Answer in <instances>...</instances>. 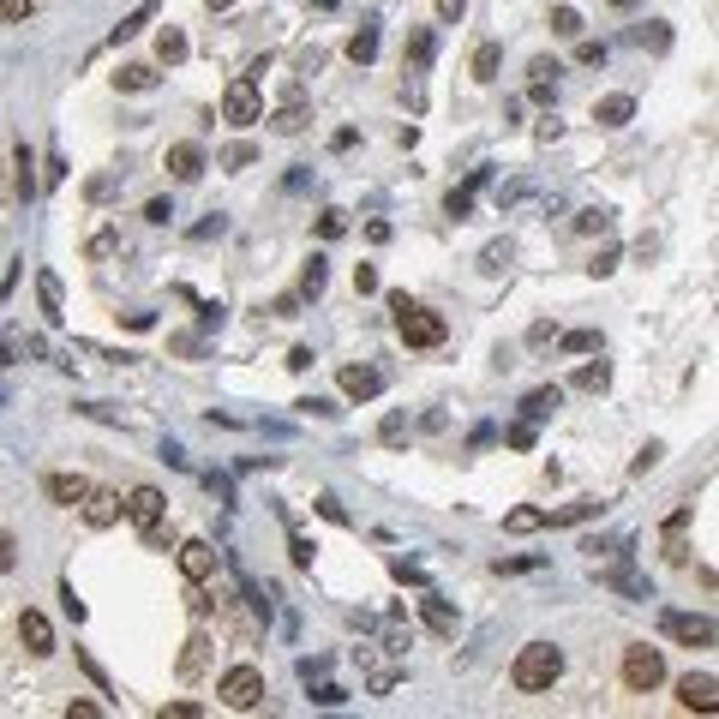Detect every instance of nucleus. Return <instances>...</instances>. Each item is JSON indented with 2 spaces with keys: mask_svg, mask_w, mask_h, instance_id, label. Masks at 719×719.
Returning <instances> with one entry per match:
<instances>
[{
  "mask_svg": "<svg viewBox=\"0 0 719 719\" xmlns=\"http://www.w3.org/2000/svg\"><path fill=\"white\" fill-rule=\"evenodd\" d=\"M318 234H324V240L348 234V216H342V210H324V216H318Z\"/></svg>",
  "mask_w": 719,
  "mask_h": 719,
  "instance_id": "ea45409f",
  "label": "nucleus"
},
{
  "mask_svg": "<svg viewBox=\"0 0 719 719\" xmlns=\"http://www.w3.org/2000/svg\"><path fill=\"white\" fill-rule=\"evenodd\" d=\"M300 306H306L300 294H282V300H276V312H282V318H300Z\"/></svg>",
  "mask_w": 719,
  "mask_h": 719,
  "instance_id": "5fc2aeb1",
  "label": "nucleus"
},
{
  "mask_svg": "<svg viewBox=\"0 0 719 719\" xmlns=\"http://www.w3.org/2000/svg\"><path fill=\"white\" fill-rule=\"evenodd\" d=\"M168 174H174V180H198V174H204V150H198V144H174V150H168Z\"/></svg>",
  "mask_w": 719,
  "mask_h": 719,
  "instance_id": "dca6fc26",
  "label": "nucleus"
},
{
  "mask_svg": "<svg viewBox=\"0 0 719 719\" xmlns=\"http://www.w3.org/2000/svg\"><path fill=\"white\" fill-rule=\"evenodd\" d=\"M222 120H228V126H252V120H264V96H258L252 78H234V84L222 90Z\"/></svg>",
  "mask_w": 719,
  "mask_h": 719,
  "instance_id": "39448f33",
  "label": "nucleus"
},
{
  "mask_svg": "<svg viewBox=\"0 0 719 719\" xmlns=\"http://www.w3.org/2000/svg\"><path fill=\"white\" fill-rule=\"evenodd\" d=\"M630 42H642V48H672V30H666V24H636Z\"/></svg>",
  "mask_w": 719,
  "mask_h": 719,
  "instance_id": "c85d7f7f",
  "label": "nucleus"
},
{
  "mask_svg": "<svg viewBox=\"0 0 719 719\" xmlns=\"http://www.w3.org/2000/svg\"><path fill=\"white\" fill-rule=\"evenodd\" d=\"M666 684V654L660 648H624V690L654 696Z\"/></svg>",
  "mask_w": 719,
  "mask_h": 719,
  "instance_id": "20e7f679",
  "label": "nucleus"
},
{
  "mask_svg": "<svg viewBox=\"0 0 719 719\" xmlns=\"http://www.w3.org/2000/svg\"><path fill=\"white\" fill-rule=\"evenodd\" d=\"M306 120H312V108L294 96V102H282L276 114H270V132H282V138H294V132H306Z\"/></svg>",
  "mask_w": 719,
  "mask_h": 719,
  "instance_id": "2eb2a0df",
  "label": "nucleus"
},
{
  "mask_svg": "<svg viewBox=\"0 0 719 719\" xmlns=\"http://www.w3.org/2000/svg\"><path fill=\"white\" fill-rule=\"evenodd\" d=\"M558 408H564V390H558V384H540V390L522 396V420H552Z\"/></svg>",
  "mask_w": 719,
  "mask_h": 719,
  "instance_id": "ddd939ff",
  "label": "nucleus"
},
{
  "mask_svg": "<svg viewBox=\"0 0 719 719\" xmlns=\"http://www.w3.org/2000/svg\"><path fill=\"white\" fill-rule=\"evenodd\" d=\"M96 714H102L96 702H72V708H66V719H96Z\"/></svg>",
  "mask_w": 719,
  "mask_h": 719,
  "instance_id": "bf43d9fd",
  "label": "nucleus"
},
{
  "mask_svg": "<svg viewBox=\"0 0 719 719\" xmlns=\"http://www.w3.org/2000/svg\"><path fill=\"white\" fill-rule=\"evenodd\" d=\"M114 246H120V240H114V234H96V240H90V258H108V252H114Z\"/></svg>",
  "mask_w": 719,
  "mask_h": 719,
  "instance_id": "864d4df0",
  "label": "nucleus"
},
{
  "mask_svg": "<svg viewBox=\"0 0 719 719\" xmlns=\"http://www.w3.org/2000/svg\"><path fill=\"white\" fill-rule=\"evenodd\" d=\"M588 516H600V504H594V498H582V504H570V510L546 516V522H552V528H576V522H588Z\"/></svg>",
  "mask_w": 719,
  "mask_h": 719,
  "instance_id": "bb28decb",
  "label": "nucleus"
},
{
  "mask_svg": "<svg viewBox=\"0 0 719 719\" xmlns=\"http://www.w3.org/2000/svg\"><path fill=\"white\" fill-rule=\"evenodd\" d=\"M18 564V546H12V534H0V570H12Z\"/></svg>",
  "mask_w": 719,
  "mask_h": 719,
  "instance_id": "13d9d810",
  "label": "nucleus"
},
{
  "mask_svg": "<svg viewBox=\"0 0 719 719\" xmlns=\"http://www.w3.org/2000/svg\"><path fill=\"white\" fill-rule=\"evenodd\" d=\"M18 642H24V654L48 660V654H54V630H48V618H42V612H24V618H18Z\"/></svg>",
  "mask_w": 719,
  "mask_h": 719,
  "instance_id": "9d476101",
  "label": "nucleus"
},
{
  "mask_svg": "<svg viewBox=\"0 0 719 719\" xmlns=\"http://www.w3.org/2000/svg\"><path fill=\"white\" fill-rule=\"evenodd\" d=\"M204 648H210L204 636H192V642H186V654H180V678H186V684H192V678L204 672Z\"/></svg>",
  "mask_w": 719,
  "mask_h": 719,
  "instance_id": "cd10ccee",
  "label": "nucleus"
},
{
  "mask_svg": "<svg viewBox=\"0 0 719 719\" xmlns=\"http://www.w3.org/2000/svg\"><path fill=\"white\" fill-rule=\"evenodd\" d=\"M660 630H666L672 642H690V648H708V642H714V618H696V612H666Z\"/></svg>",
  "mask_w": 719,
  "mask_h": 719,
  "instance_id": "423d86ee",
  "label": "nucleus"
},
{
  "mask_svg": "<svg viewBox=\"0 0 719 719\" xmlns=\"http://www.w3.org/2000/svg\"><path fill=\"white\" fill-rule=\"evenodd\" d=\"M678 702L690 708V714H714L719 708V684L708 672H690V678H678Z\"/></svg>",
  "mask_w": 719,
  "mask_h": 719,
  "instance_id": "6e6552de",
  "label": "nucleus"
},
{
  "mask_svg": "<svg viewBox=\"0 0 719 719\" xmlns=\"http://www.w3.org/2000/svg\"><path fill=\"white\" fill-rule=\"evenodd\" d=\"M78 510H84L90 528H114V522H120V498H114V492H96V486H90V498H84Z\"/></svg>",
  "mask_w": 719,
  "mask_h": 719,
  "instance_id": "4468645a",
  "label": "nucleus"
},
{
  "mask_svg": "<svg viewBox=\"0 0 719 719\" xmlns=\"http://www.w3.org/2000/svg\"><path fill=\"white\" fill-rule=\"evenodd\" d=\"M336 384H342V396H354V402H372V396L384 390V378H378L372 366H342Z\"/></svg>",
  "mask_w": 719,
  "mask_h": 719,
  "instance_id": "9b49d317",
  "label": "nucleus"
},
{
  "mask_svg": "<svg viewBox=\"0 0 719 719\" xmlns=\"http://www.w3.org/2000/svg\"><path fill=\"white\" fill-rule=\"evenodd\" d=\"M594 276H612L618 270V246H606V252H594V264H588Z\"/></svg>",
  "mask_w": 719,
  "mask_h": 719,
  "instance_id": "49530a36",
  "label": "nucleus"
},
{
  "mask_svg": "<svg viewBox=\"0 0 719 719\" xmlns=\"http://www.w3.org/2000/svg\"><path fill=\"white\" fill-rule=\"evenodd\" d=\"M198 714H204L198 702H168V708H162V719H198Z\"/></svg>",
  "mask_w": 719,
  "mask_h": 719,
  "instance_id": "8fccbe9b",
  "label": "nucleus"
},
{
  "mask_svg": "<svg viewBox=\"0 0 719 719\" xmlns=\"http://www.w3.org/2000/svg\"><path fill=\"white\" fill-rule=\"evenodd\" d=\"M144 546H150V552H162V546H168V528H162V522H156V528H144Z\"/></svg>",
  "mask_w": 719,
  "mask_h": 719,
  "instance_id": "6e6d98bb",
  "label": "nucleus"
},
{
  "mask_svg": "<svg viewBox=\"0 0 719 719\" xmlns=\"http://www.w3.org/2000/svg\"><path fill=\"white\" fill-rule=\"evenodd\" d=\"M576 228H582V234H606V228H612V210H600V204H594V210H582V216H576Z\"/></svg>",
  "mask_w": 719,
  "mask_h": 719,
  "instance_id": "c9c22d12",
  "label": "nucleus"
},
{
  "mask_svg": "<svg viewBox=\"0 0 719 719\" xmlns=\"http://www.w3.org/2000/svg\"><path fill=\"white\" fill-rule=\"evenodd\" d=\"M222 6H234V0H210V12H222Z\"/></svg>",
  "mask_w": 719,
  "mask_h": 719,
  "instance_id": "052dcab7",
  "label": "nucleus"
},
{
  "mask_svg": "<svg viewBox=\"0 0 719 719\" xmlns=\"http://www.w3.org/2000/svg\"><path fill=\"white\" fill-rule=\"evenodd\" d=\"M552 36H582V12H576V6H558V12H552Z\"/></svg>",
  "mask_w": 719,
  "mask_h": 719,
  "instance_id": "2f4dec72",
  "label": "nucleus"
},
{
  "mask_svg": "<svg viewBox=\"0 0 719 719\" xmlns=\"http://www.w3.org/2000/svg\"><path fill=\"white\" fill-rule=\"evenodd\" d=\"M288 552H294V564H300V570H312V552H318V546H312L306 534H294V540H288Z\"/></svg>",
  "mask_w": 719,
  "mask_h": 719,
  "instance_id": "c03bdc74",
  "label": "nucleus"
},
{
  "mask_svg": "<svg viewBox=\"0 0 719 719\" xmlns=\"http://www.w3.org/2000/svg\"><path fill=\"white\" fill-rule=\"evenodd\" d=\"M42 492H48L54 504H66V510H72V504H84V498H90V480H84V474H48V480H42Z\"/></svg>",
  "mask_w": 719,
  "mask_h": 719,
  "instance_id": "f8f14e48",
  "label": "nucleus"
},
{
  "mask_svg": "<svg viewBox=\"0 0 719 719\" xmlns=\"http://www.w3.org/2000/svg\"><path fill=\"white\" fill-rule=\"evenodd\" d=\"M36 294H42V312L60 324V318H66V312H60V306H66V294H60V276H54V270H42V276H36Z\"/></svg>",
  "mask_w": 719,
  "mask_h": 719,
  "instance_id": "aec40b11",
  "label": "nucleus"
},
{
  "mask_svg": "<svg viewBox=\"0 0 719 719\" xmlns=\"http://www.w3.org/2000/svg\"><path fill=\"white\" fill-rule=\"evenodd\" d=\"M318 516H324V522H348V510H342L336 498H318Z\"/></svg>",
  "mask_w": 719,
  "mask_h": 719,
  "instance_id": "603ef678",
  "label": "nucleus"
},
{
  "mask_svg": "<svg viewBox=\"0 0 719 719\" xmlns=\"http://www.w3.org/2000/svg\"><path fill=\"white\" fill-rule=\"evenodd\" d=\"M30 6H36V0H0V18H6V24H24Z\"/></svg>",
  "mask_w": 719,
  "mask_h": 719,
  "instance_id": "a18cd8bd",
  "label": "nucleus"
},
{
  "mask_svg": "<svg viewBox=\"0 0 719 719\" xmlns=\"http://www.w3.org/2000/svg\"><path fill=\"white\" fill-rule=\"evenodd\" d=\"M354 294H378V270L372 264H354Z\"/></svg>",
  "mask_w": 719,
  "mask_h": 719,
  "instance_id": "37998d69",
  "label": "nucleus"
},
{
  "mask_svg": "<svg viewBox=\"0 0 719 719\" xmlns=\"http://www.w3.org/2000/svg\"><path fill=\"white\" fill-rule=\"evenodd\" d=\"M252 156H258V150H252V144H228V150H222V168H246V162H252Z\"/></svg>",
  "mask_w": 719,
  "mask_h": 719,
  "instance_id": "79ce46f5",
  "label": "nucleus"
},
{
  "mask_svg": "<svg viewBox=\"0 0 719 719\" xmlns=\"http://www.w3.org/2000/svg\"><path fill=\"white\" fill-rule=\"evenodd\" d=\"M438 18H444V24H462V0H438Z\"/></svg>",
  "mask_w": 719,
  "mask_h": 719,
  "instance_id": "4d7b16f0",
  "label": "nucleus"
},
{
  "mask_svg": "<svg viewBox=\"0 0 719 719\" xmlns=\"http://www.w3.org/2000/svg\"><path fill=\"white\" fill-rule=\"evenodd\" d=\"M324 282H330V270H324V258L312 252V258H306V270H300V300H318V294H324Z\"/></svg>",
  "mask_w": 719,
  "mask_h": 719,
  "instance_id": "4be33fe9",
  "label": "nucleus"
},
{
  "mask_svg": "<svg viewBox=\"0 0 719 719\" xmlns=\"http://www.w3.org/2000/svg\"><path fill=\"white\" fill-rule=\"evenodd\" d=\"M168 216H174V204H168V198H150V204H144V222H168Z\"/></svg>",
  "mask_w": 719,
  "mask_h": 719,
  "instance_id": "09e8293b",
  "label": "nucleus"
},
{
  "mask_svg": "<svg viewBox=\"0 0 719 719\" xmlns=\"http://www.w3.org/2000/svg\"><path fill=\"white\" fill-rule=\"evenodd\" d=\"M216 696H222V708L252 714V708L264 702V672H258V666H228L222 684H216Z\"/></svg>",
  "mask_w": 719,
  "mask_h": 719,
  "instance_id": "7ed1b4c3",
  "label": "nucleus"
},
{
  "mask_svg": "<svg viewBox=\"0 0 719 719\" xmlns=\"http://www.w3.org/2000/svg\"><path fill=\"white\" fill-rule=\"evenodd\" d=\"M558 348H564V354H594V348H600V330H570Z\"/></svg>",
  "mask_w": 719,
  "mask_h": 719,
  "instance_id": "473e14b6",
  "label": "nucleus"
},
{
  "mask_svg": "<svg viewBox=\"0 0 719 719\" xmlns=\"http://www.w3.org/2000/svg\"><path fill=\"white\" fill-rule=\"evenodd\" d=\"M162 510H168V498H162L156 486H132V492H126V504H120V516H132L138 528H156V522H162Z\"/></svg>",
  "mask_w": 719,
  "mask_h": 719,
  "instance_id": "0eeeda50",
  "label": "nucleus"
},
{
  "mask_svg": "<svg viewBox=\"0 0 719 719\" xmlns=\"http://www.w3.org/2000/svg\"><path fill=\"white\" fill-rule=\"evenodd\" d=\"M540 528H546V510H528V504H522V510L504 516V534H540Z\"/></svg>",
  "mask_w": 719,
  "mask_h": 719,
  "instance_id": "393cba45",
  "label": "nucleus"
},
{
  "mask_svg": "<svg viewBox=\"0 0 719 719\" xmlns=\"http://www.w3.org/2000/svg\"><path fill=\"white\" fill-rule=\"evenodd\" d=\"M612 6H636V0H612Z\"/></svg>",
  "mask_w": 719,
  "mask_h": 719,
  "instance_id": "680f3d73",
  "label": "nucleus"
},
{
  "mask_svg": "<svg viewBox=\"0 0 719 719\" xmlns=\"http://www.w3.org/2000/svg\"><path fill=\"white\" fill-rule=\"evenodd\" d=\"M18 198H24V204L36 198V174H30V150H24V144H18Z\"/></svg>",
  "mask_w": 719,
  "mask_h": 719,
  "instance_id": "f704fd0d",
  "label": "nucleus"
},
{
  "mask_svg": "<svg viewBox=\"0 0 719 719\" xmlns=\"http://www.w3.org/2000/svg\"><path fill=\"white\" fill-rule=\"evenodd\" d=\"M36 6H42V0H36Z\"/></svg>",
  "mask_w": 719,
  "mask_h": 719,
  "instance_id": "e2e57ef3",
  "label": "nucleus"
},
{
  "mask_svg": "<svg viewBox=\"0 0 719 719\" xmlns=\"http://www.w3.org/2000/svg\"><path fill=\"white\" fill-rule=\"evenodd\" d=\"M390 312H396V336H402L408 348H444V336H450V324H444L438 312H426V306H414L408 294H390Z\"/></svg>",
  "mask_w": 719,
  "mask_h": 719,
  "instance_id": "f03ea898",
  "label": "nucleus"
},
{
  "mask_svg": "<svg viewBox=\"0 0 719 719\" xmlns=\"http://www.w3.org/2000/svg\"><path fill=\"white\" fill-rule=\"evenodd\" d=\"M498 66H504V48H498V42H480V48H474V78H480V84H492V78H498Z\"/></svg>",
  "mask_w": 719,
  "mask_h": 719,
  "instance_id": "412c9836",
  "label": "nucleus"
},
{
  "mask_svg": "<svg viewBox=\"0 0 719 719\" xmlns=\"http://www.w3.org/2000/svg\"><path fill=\"white\" fill-rule=\"evenodd\" d=\"M174 558H180V576H186V582H210V576H216V546H210V540H186Z\"/></svg>",
  "mask_w": 719,
  "mask_h": 719,
  "instance_id": "1a4fd4ad",
  "label": "nucleus"
},
{
  "mask_svg": "<svg viewBox=\"0 0 719 719\" xmlns=\"http://www.w3.org/2000/svg\"><path fill=\"white\" fill-rule=\"evenodd\" d=\"M156 54H162L168 66H180V60H186V36H180V30H162V36H156Z\"/></svg>",
  "mask_w": 719,
  "mask_h": 719,
  "instance_id": "c756f323",
  "label": "nucleus"
},
{
  "mask_svg": "<svg viewBox=\"0 0 719 719\" xmlns=\"http://www.w3.org/2000/svg\"><path fill=\"white\" fill-rule=\"evenodd\" d=\"M150 18H156V0H144V6H138V12H132V18H126L120 30H114V42H126V36H138V30H144Z\"/></svg>",
  "mask_w": 719,
  "mask_h": 719,
  "instance_id": "7c9ffc66",
  "label": "nucleus"
},
{
  "mask_svg": "<svg viewBox=\"0 0 719 719\" xmlns=\"http://www.w3.org/2000/svg\"><path fill=\"white\" fill-rule=\"evenodd\" d=\"M348 60H354V66H372V60H378V24H360V30L348 36Z\"/></svg>",
  "mask_w": 719,
  "mask_h": 719,
  "instance_id": "a211bd4d",
  "label": "nucleus"
},
{
  "mask_svg": "<svg viewBox=\"0 0 719 719\" xmlns=\"http://www.w3.org/2000/svg\"><path fill=\"white\" fill-rule=\"evenodd\" d=\"M408 60H414V72H426V60H432V30H414V42H408Z\"/></svg>",
  "mask_w": 719,
  "mask_h": 719,
  "instance_id": "72a5a7b5",
  "label": "nucleus"
},
{
  "mask_svg": "<svg viewBox=\"0 0 719 719\" xmlns=\"http://www.w3.org/2000/svg\"><path fill=\"white\" fill-rule=\"evenodd\" d=\"M564 678V654L552 648V642H528L522 654H516V666H510V684L522 690V696H540V690H552Z\"/></svg>",
  "mask_w": 719,
  "mask_h": 719,
  "instance_id": "f257e3e1",
  "label": "nucleus"
},
{
  "mask_svg": "<svg viewBox=\"0 0 719 719\" xmlns=\"http://www.w3.org/2000/svg\"><path fill=\"white\" fill-rule=\"evenodd\" d=\"M504 264H510V240H492V246L480 252V270H492V276H498Z\"/></svg>",
  "mask_w": 719,
  "mask_h": 719,
  "instance_id": "e433bc0d",
  "label": "nucleus"
},
{
  "mask_svg": "<svg viewBox=\"0 0 719 719\" xmlns=\"http://www.w3.org/2000/svg\"><path fill=\"white\" fill-rule=\"evenodd\" d=\"M510 444H516V450H528V444H534V420H522V426H510Z\"/></svg>",
  "mask_w": 719,
  "mask_h": 719,
  "instance_id": "3c124183",
  "label": "nucleus"
},
{
  "mask_svg": "<svg viewBox=\"0 0 719 719\" xmlns=\"http://www.w3.org/2000/svg\"><path fill=\"white\" fill-rule=\"evenodd\" d=\"M114 84H120V90H132V96H144V90H156V72H150V66H120V72H114Z\"/></svg>",
  "mask_w": 719,
  "mask_h": 719,
  "instance_id": "5701e85b",
  "label": "nucleus"
},
{
  "mask_svg": "<svg viewBox=\"0 0 719 719\" xmlns=\"http://www.w3.org/2000/svg\"><path fill=\"white\" fill-rule=\"evenodd\" d=\"M576 60H582V66H600V60H606V42H582Z\"/></svg>",
  "mask_w": 719,
  "mask_h": 719,
  "instance_id": "de8ad7c7",
  "label": "nucleus"
},
{
  "mask_svg": "<svg viewBox=\"0 0 719 719\" xmlns=\"http://www.w3.org/2000/svg\"><path fill=\"white\" fill-rule=\"evenodd\" d=\"M306 684H312V678H306ZM312 702H318V708H342L348 690H342V684H312Z\"/></svg>",
  "mask_w": 719,
  "mask_h": 719,
  "instance_id": "4c0bfd02",
  "label": "nucleus"
},
{
  "mask_svg": "<svg viewBox=\"0 0 719 719\" xmlns=\"http://www.w3.org/2000/svg\"><path fill=\"white\" fill-rule=\"evenodd\" d=\"M600 582H606V588H618V594H636V600H648V582H642L630 564H612V570H600Z\"/></svg>",
  "mask_w": 719,
  "mask_h": 719,
  "instance_id": "6ab92c4d",
  "label": "nucleus"
},
{
  "mask_svg": "<svg viewBox=\"0 0 719 719\" xmlns=\"http://www.w3.org/2000/svg\"><path fill=\"white\" fill-rule=\"evenodd\" d=\"M630 114H636V96H624V90H618V96H600V102H594V120H600V126H624Z\"/></svg>",
  "mask_w": 719,
  "mask_h": 719,
  "instance_id": "f3484780",
  "label": "nucleus"
},
{
  "mask_svg": "<svg viewBox=\"0 0 719 719\" xmlns=\"http://www.w3.org/2000/svg\"><path fill=\"white\" fill-rule=\"evenodd\" d=\"M576 390H588V396H600V390H612V366H606V360H594V366H582V372H576Z\"/></svg>",
  "mask_w": 719,
  "mask_h": 719,
  "instance_id": "b1692460",
  "label": "nucleus"
},
{
  "mask_svg": "<svg viewBox=\"0 0 719 719\" xmlns=\"http://www.w3.org/2000/svg\"><path fill=\"white\" fill-rule=\"evenodd\" d=\"M426 624H432L438 636H456V612H450L438 594H426Z\"/></svg>",
  "mask_w": 719,
  "mask_h": 719,
  "instance_id": "a878e982",
  "label": "nucleus"
},
{
  "mask_svg": "<svg viewBox=\"0 0 719 719\" xmlns=\"http://www.w3.org/2000/svg\"><path fill=\"white\" fill-rule=\"evenodd\" d=\"M444 210H450V216H456V222H462V216H468V210H474V192H468V186H456V192H450V198H444Z\"/></svg>",
  "mask_w": 719,
  "mask_h": 719,
  "instance_id": "58836bf2",
  "label": "nucleus"
},
{
  "mask_svg": "<svg viewBox=\"0 0 719 719\" xmlns=\"http://www.w3.org/2000/svg\"><path fill=\"white\" fill-rule=\"evenodd\" d=\"M378 438H384V444H402V438H408V420H402V414H384Z\"/></svg>",
  "mask_w": 719,
  "mask_h": 719,
  "instance_id": "a19ab883",
  "label": "nucleus"
}]
</instances>
